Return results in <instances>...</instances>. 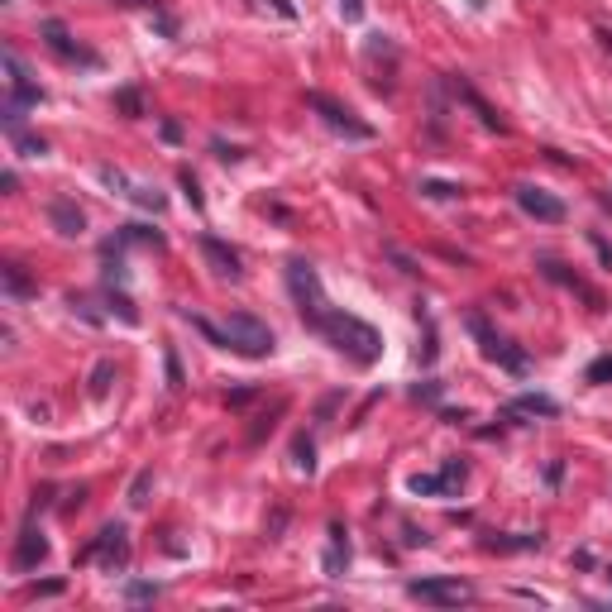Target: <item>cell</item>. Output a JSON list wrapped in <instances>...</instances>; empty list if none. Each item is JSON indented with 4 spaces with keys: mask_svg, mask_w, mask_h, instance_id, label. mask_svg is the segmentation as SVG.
I'll use <instances>...</instances> for the list:
<instances>
[{
    "mask_svg": "<svg viewBox=\"0 0 612 612\" xmlns=\"http://www.w3.org/2000/svg\"><path fill=\"white\" fill-rule=\"evenodd\" d=\"M130 598H158V589H153V584H134Z\"/></svg>",
    "mask_w": 612,
    "mask_h": 612,
    "instance_id": "obj_23",
    "label": "cell"
},
{
    "mask_svg": "<svg viewBox=\"0 0 612 612\" xmlns=\"http://www.w3.org/2000/svg\"><path fill=\"white\" fill-rule=\"evenodd\" d=\"M459 483H464V464H445L440 474H416L412 493H421V498H431V493H455Z\"/></svg>",
    "mask_w": 612,
    "mask_h": 612,
    "instance_id": "obj_8",
    "label": "cell"
},
{
    "mask_svg": "<svg viewBox=\"0 0 612 612\" xmlns=\"http://www.w3.org/2000/svg\"><path fill=\"white\" fill-rule=\"evenodd\" d=\"M608 378H612V354H603V359L589 364V383H608Z\"/></svg>",
    "mask_w": 612,
    "mask_h": 612,
    "instance_id": "obj_16",
    "label": "cell"
},
{
    "mask_svg": "<svg viewBox=\"0 0 612 612\" xmlns=\"http://www.w3.org/2000/svg\"><path fill=\"white\" fill-rule=\"evenodd\" d=\"M87 560H106L110 569L130 565V536H125V526H106V531H101V541L87 550Z\"/></svg>",
    "mask_w": 612,
    "mask_h": 612,
    "instance_id": "obj_7",
    "label": "cell"
},
{
    "mask_svg": "<svg viewBox=\"0 0 612 612\" xmlns=\"http://www.w3.org/2000/svg\"><path fill=\"white\" fill-rule=\"evenodd\" d=\"M407 593L421 598V603H440V608H459V603L474 598V589H469L464 579H412Z\"/></svg>",
    "mask_w": 612,
    "mask_h": 612,
    "instance_id": "obj_3",
    "label": "cell"
},
{
    "mask_svg": "<svg viewBox=\"0 0 612 612\" xmlns=\"http://www.w3.org/2000/svg\"><path fill=\"white\" fill-rule=\"evenodd\" d=\"M5 67H10V101H20V106H39V101H44V91L29 82V72H24L20 58H15V53H5Z\"/></svg>",
    "mask_w": 612,
    "mask_h": 612,
    "instance_id": "obj_10",
    "label": "cell"
},
{
    "mask_svg": "<svg viewBox=\"0 0 612 612\" xmlns=\"http://www.w3.org/2000/svg\"><path fill=\"white\" fill-rule=\"evenodd\" d=\"M182 187H187V201H192V206H201V192H197V177H192V173H182Z\"/></svg>",
    "mask_w": 612,
    "mask_h": 612,
    "instance_id": "obj_21",
    "label": "cell"
},
{
    "mask_svg": "<svg viewBox=\"0 0 612 612\" xmlns=\"http://www.w3.org/2000/svg\"><path fill=\"white\" fill-rule=\"evenodd\" d=\"M197 330H201V335H211L220 350H235V354H244V359H268V354H273V345H278V340H273V330L263 326L259 316H249V311H235V316H230L220 330L211 326V321H201V316H197Z\"/></svg>",
    "mask_w": 612,
    "mask_h": 612,
    "instance_id": "obj_2",
    "label": "cell"
},
{
    "mask_svg": "<svg viewBox=\"0 0 612 612\" xmlns=\"http://www.w3.org/2000/svg\"><path fill=\"white\" fill-rule=\"evenodd\" d=\"M517 206H522L531 220H546V225H560V220H565V201L541 192V187H517Z\"/></svg>",
    "mask_w": 612,
    "mask_h": 612,
    "instance_id": "obj_6",
    "label": "cell"
},
{
    "mask_svg": "<svg viewBox=\"0 0 612 612\" xmlns=\"http://www.w3.org/2000/svg\"><path fill=\"white\" fill-rule=\"evenodd\" d=\"M15 144H20L29 158H39V153H44V139H29V134H15Z\"/></svg>",
    "mask_w": 612,
    "mask_h": 612,
    "instance_id": "obj_19",
    "label": "cell"
},
{
    "mask_svg": "<svg viewBox=\"0 0 612 612\" xmlns=\"http://www.w3.org/2000/svg\"><path fill=\"white\" fill-rule=\"evenodd\" d=\"M512 412H536V416H555L560 412V402L555 397H541V393H526L512 402Z\"/></svg>",
    "mask_w": 612,
    "mask_h": 612,
    "instance_id": "obj_14",
    "label": "cell"
},
{
    "mask_svg": "<svg viewBox=\"0 0 612 612\" xmlns=\"http://www.w3.org/2000/svg\"><path fill=\"white\" fill-rule=\"evenodd\" d=\"M44 560H48V541H44V531L24 526V531H20V546H15V569H39Z\"/></svg>",
    "mask_w": 612,
    "mask_h": 612,
    "instance_id": "obj_9",
    "label": "cell"
},
{
    "mask_svg": "<svg viewBox=\"0 0 612 612\" xmlns=\"http://www.w3.org/2000/svg\"><path fill=\"white\" fill-rule=\"evenodd\" d=\"M44 34H48V48H53L58 58H67V63L77 58V63L96 67V53H87V48H77V44H72V34H67V29H63L58 20H48V24H44Z\"/></svg>",
    "mask_w": 612,
    "mask_h": 612,
    "instance_id": "obj_11",
    "label": "cell"
},
{
    "mask_svg": "<svg viewBox=\"0 0 612 612\" xmlns=\"http://www.w3.org/2000/svg\"><path fill=\"white\" fill-rule=\"evenodd\" d=\"M469 326H474V335L483 340V354H488L493 364H503L507 373H526V354H522V350H512V340H503V335H493V330L483 326L479 316H474Z\"/></svg>",
    "mask_w": 612,
    "mask_h": 612,
    "instance_id": "obj_5",
    "label": "cell"
},
{
    "mask_svg": "<svg viewBox=\"0 0 612 612\" xmlns=\"http://www.w3.org/2000/svg\"><path fill=\"white\" fill-rule=\"evenodd\" d=\"M306 101H311V110H321V120H326L330 130L350 134V139H373V130H369V125H364V120H354V110H350V106H340V101H330V96H321V91H311Z\"/></svg>",
    "mask_w": 612,
    "mask_h": 612,
    "instance_id": "obj_4",
    "label": "cell"
},
{
    "mask_svg": "<svg viewBox=\"0 0 612 612\" xmlns=\"http://www.w3.org/2000/svg\"><path fill=\"white\" fill-rule=\"evenodd\" d=\"M330 536H335V546H330V555H326V569L340 574V569L350 565V546H345V531H340V526H330Z\"/></svg>",
    "mask_w": 612,
    "mask_h": 612,
    "instance_id": "obj_15",
    "label": "cell"
},
{
    "mask_svg": "<svg viewBox=\"0 0 612 612\" xmlns=\"http://www.w3.org/2000/svg\"><path fill=\"white\" fill-rule=\"evenodd\" d=\"M201 254L216 263V273H225V278H240V254H235L230 244H220L216 235H201Z\"/></svg>",
    "mask_w": 612,
    "mask_h": 612,
    "instance_id": "obj_12",
    "label": "cell"
},
{
    "mask_svg": "<svg viewBox=\"0 0 612 612\" xmlns=\"http://www.w3.org/2000/svg\"><path fill=\"white\" fill-rule=\"evenodd\" d=\"M311 464H316V459H311V440H297V469L311 474Z\"/></svg>",
    "mask_w": 612,
    "mask_h": 612,
    "instance_id": "obj_20",
    "label": "cell"
},
{
    "mask_svg": "<svg viewBox=\"0 0 612 612\" xmlns=\"http://www.w3.org/2000/svg\"><path fill=\"white\" fill-rule=\"evenodd\" d=\"M5 283H10V297H24V292H29V283H24V273H20V263H10V268H5Z\"/></svg>",
    "mask_w": 612,
    "mask_h": 612,
    "instance_id": "obj_17",
    "label": "cell"
},
{
    "mask_svg": "<svg viewBox=\"0 0 612 612\" xmlns=\"http://www.w3.org/2000/svg\"><path fill=\"white\" fill-rule=\"evenodd\" d=\"M340 10H345V20H359V15H364V5H359V0H340Z\"/></svg>",
    "mask_w": 612,
    "mask_h": 612,
    "instance_id": "obj_22",
    "label": "cell"
},
{
    "mask_svg": "<svg viewBox=\"0 0 612 612\" xmlns=\"http://www.w3.org/2000/svg\"><path fill=\"white\" fill-rule=\"evenodd\" d=\"M110 373H115L110 364H96V373H91V393H96V397H101V393L110 388Z\"/></svg>",
    "mask_w": 612,
    "mask_h": 612,
    "instance_id": "obj_18",
    "label": "cell"
},
{
    "mask_svg": "<svg viewBox=\"0 0 612 612\" xmlns=\"http://www.w3.org/2000/svg\"><path fill=\"white\" fill-rule=\"evenodd\" d=\"M48 216H53V225H58L63 235H82V225H87L82 211H77L72 201H53V206H48Z\"/></svg>",
    "mask_w": 612,
    "mask_h": 612,
    "instance_id": "obj_13",
    "label": "cell"
},
{
    "mask_svg": "<svg viewBox=\"0 0 612 612\" xmlns=\"http://www.w3.org/2000/svg\"><path fill=\"white\" fill-rule=\"evenodd\" d=\"M287 287H292V297H297V311H302V321L316 335H326L330 350H340L345 359H354L359 369H369L378 364V354H383V335L369 326V321H359L350 311H340V306L326 302V292H321V278H316V268L306 259H292L287 263Z\"/></svg>",
    "mask_w": 612,
    "mask_h": 612,
    "instance_id": "obj_1",
    "label": "cell"
}]
</instances>
